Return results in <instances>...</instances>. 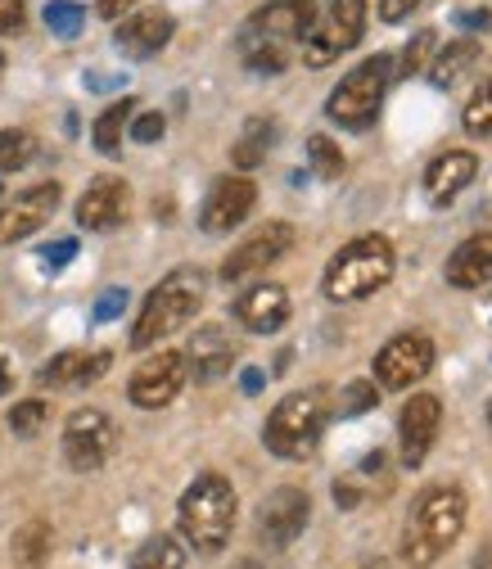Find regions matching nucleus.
Here are the masks:
<instances>
[{
	"label": "nucleus",
	"mask_w": 492,
	"mask_h": 569,
	"mask_svg": "<svg viewBox=\"0 0 492 569\" xmlns=\"http://www.w3.org/2000/svg\"><path fill=\"white\" fill-rule=\"evenodd\" d=\"M317 19V0H267L262 10L249 14L240 32V59L249 73L275 78L290 68L294 46H303L308 28Z\"/></svg>",
	"instance_id": "f257e3e1"
},
{
	"label": "nucleus",
	"mask_w": 492,
	"mask_h": 569,
	"mask_svg": "<svg viewBox=\"0 0 492 569\" xmlns=\"http://www.w3.org/2000/svg\"><path fill=\"white\" fill-rule=\"evenodd\" d=\"M465 520H470V497L452 483L443 488H430L425 497L415 502V511L406 516V529H402V560L411 569H430L461 533H465Z\"/></svg>",
	"instance_id": "f03ea898"
},
{
	"label": "nucleus",
	"mask_w": 492,
	"mask_h": 569,
	"mask_svg": "<svg viewBox=\"0 0 492 569\" xmlns=\"http://www.w3.org/2000/svg\"><path fill=\"white\" fill-rule=\"evenodd\" d=\"M235 488L227 475L218 470H203L185 492H181V507H177V525H181V538L199 551V556H218L227 542H231V529H235Z\"/></svg>",
	"instance_id": "7ed1b4c3"
},
{
	"label": "nucleus",
	"mask_w": 492,
	"mask_h": 569,
	"mask_svg": "<svg viewBox=\"0 0 492 569\" xmlns=\"http://www.w3.org/2000/svg\"><path fill=\"white\" fill-rule=\"evenodd\" d=\"M203 271L199 267H177V271H168L154 290H150V299H145V308H140V317H135V326H131V348H154V343H163L168 335H177L181 326H190L194 317H199V308H203Z\"/></svg>",
	"instance_id": "20e7f679"
},
{
	"label": "nucleus",
	"mask_w": 492,
	"mask_h": 569,
	"mask_svg": "<svg viewBox=\"0 0 492 569\" xmlns=\"http://www.w3.org/2000/svg\"><path fill=\"white\" fill-rule=\"evenodd\" d=\"M398 271V253H393V240L389 236H358L348 240L330 267H325V299L330 303H358V299H371L375 290L393 280Z\"/></svg>",
	"instance_id": "39448f33"
},
{
	"label": "nucleus",
	"mask_w": 492,
	"mask_h": 569,
	"mask_svg": "<svg viewBox=\"0 0 492 569\" xmlns=\"http://www.w3.org/2000/svg\"><path fill=\"white\" fill-rule=\"evenodd\" d=\"M325 435V398L312 389V393H290L280 398L262 425V443L267 452L285 457V461H303L317 452Z\"/></svg>",
	"instance_id": "423d86ee"
},
{
	"label": "nucleus",
	"mask_w": 492,
	"mask_h": 569,
	"mask_svg": "<svg viewBox=\"0 0 492 569\" xmlns=\"http://www.w3.org/2000/svg\"><path fill=\"white\" fill-rule=\"evenodd\" d=\"M393 82V54H371L362 59L353 73H348L330 100H325V113L334 127L343 131H367L375 118H380V104H384V91Z\"/></svg>",
	"instance_id": "0eeeda50"
},
{
	"label": "nucleus",
	"mask_w": 492,
	"mask_h": 569,
	"mask_svg": "<svg viewBox=\"0 0 492 569\" xmlns=\"http://www.w3.org/2000/svg\"><path fill=\"white\" fill-rule=\"evenodd\" d=\"M362 32H367V0H325V10L312 19L303 37V63L308 68L334 63L343 50L362 41Z\"/></svg>",
	"instance_id": "6e6552de"
},
{
	"label": "nucleus",
	"mask_w": 492,
	"mask_h": 569,
	"mask_svg": "<svg viewBox=\"0 0 492 569\" xmlns=\"http://www.w3.org/2000/svg\"><path fill=\"white\" fill-rule=\"evenodd\" d=\"M113 420L100 411V407H78L63 425V457L78 475H91L109 461L113 452Z\"/></svg>",
	"instance_id": "1a4fd4ad"
},
{
	"label": "nucleus",
	"mask_w": 492,
	"mask_h": 569,
	"mask_svg": "<svg viewBox=\"0 0 492 569\" xmlns=\"http://www.w3.org/2000/svg\"><path fill=\"white\" fill-rule=\"evenodd\" d=\"M434 371V343L430 335H393L375 352V385L380 389H411Z\"/></svg>",
	"instance_id": "9d476101"
},
{
	"label": "nucleus",
	"mask_w": 492,
	"mask_h": 569,
	"mask_svg": "<svg viewBox=\"0 0 492 569\" xmlns=\"http://www.w3.org/2000/svg\"><path fill=\"white\" fill-rule=\"evenodd\" d=\"M59 199H63L59 181H41V186H32V190L14 194L10 203H0V249L28 240L32 231H41V227L54 218Z\"/></svg>",
	"instance_id": "9b49d317"
},
{
	"label": "nucleus",
	"mask_w": 492,
	"mask_h": 569,
	"mask_svg": "<svg viewBox=\"0 0 492 569\" xmlns=\"http://www.w3.org/2000/svg\"><path fill=\"white\" fill-rule=\"evenodd\" d=\"M439 425H443V402L434 393L406 398V407L398 416V457H402L406 470H415L420 461L430 457V448L439 439Z\"/></svg>",
	"instance_id": "f8f14e48"
},
{
	"label": "nucleus",
	"mask_w": 492,
	"mask_h": 569,
	"mask_svg": "<svg viewBox=\"0 0 492 569\" xmlns=\"http://www.w3.org/2000/svg\"><path fill=\"white\" fill-rule=\"evenodd\" d=\"M308 520H312V497L303 488L285 483V488H275L267 502H262L258 533H262L267 547H290V542H299V533L308 529Z\"/></svg>",
	"instance_id": "ddd939ff"
},
{
	"label": "nucleus",
	"mask_w": 492,
	"mask_h": 569,
	"mask_svg": "<svg viewBox=\"0 0 492 569\" xmlns=\"http://www.w3.org/2000/svg\"><path fill=\"white\" fill-rule=\"evenodd\" d=\"M185 380H190V376H185V358H181V352H154L150 362L135 367V376H131V385H127V398H131L140 411H159V407H168V402L181 393Z\"/></svg>",
	"instance_id": "4468645a"
},
{
	"label": "nucleus",
	"mask_w": 492,
	"mask_h": 569,
	"mask_svg": "<svg viewBox=\"0 0 492 569\" xmlns=\"http://www.w3.org/2000/svg\"><path fill=\"white\" fill-rule=\"evenodd\" d=\"M290 249H294V227H290V222H267L258 236H249V240L222 262V280H227V284H240V280L267 271L271 262H280Z\"/></svg>",
	"instance_id": "2eb2a0df"
},
{
	"label": "nucleus",
	"mask_w": 492,
	"mask_h": 569,
	"mask_svg": "<svg viewBox=\"0 0 492 569\" xmlns=\"http://www.w3.org/2000/svg\"><path fill=\"white\" fill-rule=\"evenodd\" d=\"M253 203H258V186L249 177H222V181H213V190H208V199L199 208V227L208 236H227L249 218Z\"/></svg>",
	"instance_id": "dca6fc26"
},
{
	"label": "nucleus",
	"mask_w": 492,
	"mask_h": 569,
	"mask_svg": "<svg viewBox=\"0 0 492 569\" xmlns=\"http://www.w3.org/2000/svg\"><path fill=\"white\" fill-rule=\"evenodd\" d=\"M231 317L244 330H253V335H275L280 326L290 321V295H285V284L253 280L249 290H240V299L231 303Z\"/></svg>",
	"instance_id": "f3484780"
},
{
	"label": "nucleus",
	"mask_w": 492,
	"mask_h": 569,
	"mask_svg": "<svg viewBox=\"0 0 492 569\" xmlns=\"http://www.w3.org/2000/svg\"><path fill=\"white\" fill-rule=\"evenodd\" d=\"M185 376H194L199 385L208 380H222L231 367H235V339L222 330V326H199L185 343Z\"/></svg>",
	"instance_id": "a211bd4d"
},
{
	"label": "nucleus",
	"mask_w": 492,
	"mask_h": 569,
	"mask_svg": "<svg viewBox=\"0 0 492 569\" xmlns=\"http://www.w3.org/2000/svg\"><path fill=\"white\" fill-rule=\"evenodd\" d=\"M172 32H177V23H172L168 10H140V14L118 23L113 41H118V50L127 59H150V54H159L172 41Z\"/></svg>",
	"instance_id": "6ab92c4d"
},
{
	"label": "nucleus",
	"mask_w": 492,
	"mask_h": 569,
	"mask_svg": "<svg viewBox=\"0 0 492 569\" xmlns=\"http://www.w3.org/2000/svg\"><path fill=\"white\" fill-rule=\"evenodd\" d=\"M127 181L122 177H96L87 194L78 199V227L87 231H113L127 218Z\"/></svg>",
	"instance_id": "aec40b11"
},
{
	"label": "nucleus",
	"mask_w": 492,
	"mask_h": 569,
	"mask_svg": "<svg viewBox=\"0 0 492 569\" xmlns=\"http://www.w3.org/2000/svg\"><path fill=\"white\" fill-rule=\"evenodd\" d=\"M448 284L452 290H483L492 284V231H479L470 240H461L448 258Z\"/></svg>",
	"instance_id": "412c9836"
},
{
	"label": "nucleus",
	"mask_w": 492,
	"mask_h": 569,
	"mask_svg": "<svg viewBox=\"0 0 492 569\" xmlns=\"http://www.w3.org/2000/svg\"><path fill=\"white\" fill-rule=\"evenodd\" d=\"M109 362H113V352H104V348H96V352H59V358H50L37 371V380L46 389H82V385L100 380L109 371Z\"/></svg>",
	"instance_id": "4be33fe9"
},
{
	"label": "nucleus",
	"mask_w": 492,
	"mask_h": 569,
	"mask_svg": "<svg viewBox=\"0 0 492 569\" xmlns=\"http://www.w3.org/2000/svg\"><path fill=\"white\" fill-rule=\"evenodd\" d=\"M474 172H479V159H474L470 150H448V154H439V159L425 168V199H430L434 208H448V203L474 181Z\"/></svg>",
	"instance_id": "5701e85b"
},
{
	"label": "nucleus",
	"mask_w": 492,
	"mask_h": 569,
	"mask_svg": "<svg viewBox=\"0 0 492 569\" xmlns=\"http://www.w3.org/2000/svg\"><path fill=\"white\" fill-rule=\"evenodd\" d=\"M271 146H275V122L271 118H249L240 140H235V150H231V163L249 172V168H258L271 154Z\"/></svg>",
	"instance_id": "b1692460"
},
{
	"label": "nucleus",
	"mask_w": 492,
	"mask_h": 569,
	"mask_svg": "<svg viewBox=\"0 0 492 569\" xmlns=\"http://www.w3.org/2000/svg\"><path fill=\"white\" fill-rule=\"evenodd\" d=\"M479 59V41L474 37H452V46H443V54L434 59V68H430V82L434 87H452V82H461V73Z\"/></svg>",
	"instance_id": "393cba45"
},
{
	"label": "nucleus",
	"mask_w": 492,
	"mask_h": 569,
	"mask_svg": "<svg viewBox=\"0 0 492 569\" xmlns=\"http://www.w3.org/2000/svg\"><path fill=\"white\" fill-rule=\"evenodd\" d=\"M131 569H185V547L168 533H154L150 542H140L131 556Z\"/></svg>",
	"instance_id": "a878e982"
},
{
	"label": "nucleus",
	"mask_w": 492,
	"mask_h": 569,
	"mask_svg": "<svg viewBox=\"0 0 492 569\" xmlns=\"http://www.w3.org/2000/svg\"><path fill=\"white\" fill-rule=\"evenodd\" d=\"M50 556V525L46 520H28L19 533H14V560L23 569H41Z\"/></svg>",
	"instance_id": "bb28decb"
},
{
	"label": "nucleus",
	"mask_w": 492,
	"mask_h": 569,
	"mask_svg": "<svg viewBox=\"0 0 492 569\" xmlns=\"http://www.w3.org/2000/svg\"><path fill=\"white\" fill-rule=\"evenodd\" d=\"M32 159H37V140H32V131H19V127H6V131H0V177L23 172Z\"/></svg>",
	"instance_id": "cd10ccee"
},
{
	"label": "nucleus",
	"mask_w": 492,
	"mask_h": 569,
	"mask_svg": "<svg viewBox=\"0 0 492 569\" xmlns=\"http://www.w3.org/2000/svg\"><path fill=\"white\" fill-rule=\"evenodd\" d=\"M131 100H118V104H109L104 113H100V122H96V150L100 154H118L122 150V131H127V122H131Z\"/></svg>",
	"instance_id": "c85d7f7f"
},
{
	"label": "nucleus",
	"mask_w": 492,
	"mask_h": 569,
	"mask_svg": "<svg viewBox=\"0 0 492 569\" xmlns=\"http://www.w3.org/2000/svg\"><path fill=\"white\" fill-rule=\"evenodd\" d=\"M41 19L59 41H73L82 32V23H87V10L78 6V0H50V6L41 10Z\"/></svg>",
	"instance_id": "c756f323"
},
{
	"label": "nucleus",
	"mask_w": 492,
	"mask_h": 569,
	"mask_svg": "<svg viewBox=\"0 0 492 569\" xmlns=\"http://www.w3.org/2000/svg\"><path fill=\"white\" fill-rule=\"evenodd\" d=\"M308 163H312V172L321 181H339L343 177V150L334 146L330 136H312L308 140Z\"/></svg>",
	"instance_id": "7c9ffc66"
},
{
	"label": "nucleus",
	"mask_w": 492,
	"mask_h": 569,
	"mask_svg": "<svg viewBox=\"0 0 492 569\" xmlns=\"http://www.w3.org/2000/svg\"><path fill=\"white\" fill-rule=\"evenodd\" d=\"M461 122H465V131H470V136H479V140H488V136H492V78L470 96V104H465Z\"/></svg>",
	"instance_id": "2f4dec72"
},
{
	"label": "nucleus",
	"mask_w": 492,
	"mask_h": 569,
	"mask_svg": "<svg viewBox=\"0 0 492 569\" xmlns=\"http://www.w3.org/2000/svg\"><path fill=\"white\" fill-rule=\"evenodd\" d=\"M46 416H50V407H46L41 398H28V402H19V407L10 411V430L23 435V439H32V435H41Z\"/></svg>",
	"instance_id": "473e14b6"
},
{
	"label": "nucleus",
	"mask_w": 492,
	"mask_h": 569,
	"mask_svg": "<svg viewBox=\"0 0 492 569\" xmlns=\"http://www.w3.org/2000/svg\"><path fill=\"white\" fill-rule=\"evenodd\" d=\"M380 402V385H371V380H353L343 389V402H339V411L343 416H362V411H371Z\"/></svg>",
	"instance_id": "72a5a7b5"
},
{
	"label": "nucleus",
	"mask_w": 492,
	"mask_h": 569,
	"mask_svg": "<svg viewBox=\"0 0 492 569\" xmlns=\"http://www.w3.org/2000/svg\"><path fill=\"white\" fill-rule=\"evenodd\" d=\"M127 312V290L122 284H109V290L96 299V308H91V321L96 326H109V321H118Z\"/></svg>",
	"instance_id": "f704fd0d"
},
{
	"label": "nucleus",
	"mask_w": 492,
	"mask_h": 569,
	"mask_svg": "<svg viewBox=\"0 0 492 569\" xmlns=\"http://www.w3.org/2000/svg\"><path fill=\"white\" fill-rule=\"evenodd\" d=\"M434 37L439 32H415V41L402 50V73H420V68H425V59L434 50Z\"/></svg>",
	"instance_id": "c9c22d12"
},
{
	"label": "nucleus",
	"mask_w": 492,
	"mask_h": 569,
	"mask_svg": "<svg viewBox=\"0 0 492 569\" xmlns=\"http://www.w3.org/2000/svg\"><path fill=\"white\" fill-rule=\"evenodd\" d=\"M168 131V122H163V113H140L135 122H131V140H135V146H154V140Z\"/></svg>",
	"instance_id": "e433bc0d"
},
{
	"label": "nucleus",
	"mask_w": 492,
	"mask_h": 569,
	"mask_svg": "<svg viewBox=\"0 0 492 569\" xmlns=\"http://www.w3.org/2000/svg\"><path fill=\"white\" fill-rule=\"evenodd\" d=\"M73 258H78V240H73V236H68V240H54V244L41 249V267H46V271H59V267L73 262Z\"/></svg>",
	"instance_id": "4c0bfd02"
},
{
	"label": "nucleus",
	"mask_w": 492,
	"mask_h": 569,
	"mask_svg": "<svg viewBox=\"0 0 492 569\" xmlns=\"http://www.w3.org/2000/svg\"><path fill=\"white\" fill-rule=\"evenodd\" d=\"M28 23V0H0V37H10Z\"/></svg>",
	"instance_id": "58836bf2"
},
{
	"label": "nucleus",
	"mask_w": 492,
	"mask_h": 569,
	"mask_svg": "<svg viewBox=\"0 0 492 569\" xmlns=\"http://www.w3.org/2000/svg\"><path fill=\"white\" fill-rule=\"evenodd\" d=\"M415 6H420V0H380V19L384 23H402Z\"/></svg>",
	"instance_id": "ea45409f"
},
{
	"label": "nucleus",
	"mask_w": 492,
	"mask_h": 569,
	"mask_svg": "<svg viewBox=\"0 0 492 569\" xmlns=\"http://www.w3.org/2000/svg\"><path fill=\"white\" fill-rule=\"evenodd\" d=\"M461 28H470V32H488V28H492V14H488V10H470V14H461Z\"/></svg>",
	"instance_id": "a19ab883"
},
{
	"label": "nucleus",
	"mask_w": 492,
	"mask_h": 569,
	"mask_svg": "<svg viewBox=\"0 0 492 569\" xmlns=\"http://www.w3.org/2000/svg\"><path fill=\"white\" fill-rule=\"evenodd\" d=\"M135 0H100V19H122Z\"/></svg>",
	"instance_id": "79ce46f5"
},
{
	"label": "nucleus",
	"mask_w": 492,
	"mask_h": 569,
	"mask_svg": "<svg viewBox=\"0 0 492 569\" xmlns=\"http://www.w3.org/2000/svg\"><path fill=\"white\" fill-rule=\"evenodd\" d=\"M240 389H244V393H258V389H262V371H253V367H249V371L240 376Z\"/></svg>",
	"instance_id": "37998d69"
},
{
	"label": "nucleus",
	"mask_w": 492,
	"mask_h": 569,
	"mask_svg": "<svg viewBox=\"0 0 492 569\" xmlns=\"http://www.w3.org/2000/svg\"><path fill=\"white\" fill-rule=\"evenodd\" d=\"M10 385H14V376H10V367H6V358H0V398L10 393Z\"/></svg>",
	"instance_id": "c03bdc74"
},
{
	"label": "nucleus",
	"mask_w": 492,
	"mask_h": 569,
	"mask_svg": "<svg viewBox=\"0 0 492 569\" xmlns=\"http://www.w3.org/2000/svg\"><path fill=\"white\" fill-rule=\"evenodd\" d=\"M474 569H492V542H488V547H479V556H474Z\"/></svg>",
	"instance_id": "a18cd8bd"
},
{
	"label": "nucleus",
	"mask_w": 492,
	"mask_h": 569,
	"mask_svg": "<svg viewBox=\"0 0 492 569\" xmlns=\"http://www.w3.org/2000/svg\"><path fill=\"white\" fill-rule=\"evenodd\" d=\"M488 430H492V398H488Z\"/></svg>",
	"instance_id": "49530a36"
},
{
	"label": "nucleus",
	"mask_w": 492,
	"mask_h": 569,
	"mask_svg": "<svg viewBox=\"0 0 492 569\" xmlns=\"http://www.w3.org/2000/svg\"><path fill=\"white\" fill-rule=\"evenodd\" d=\"M0 73H6V54H0Z\"/></svg>",
	"instance_id": "de8ad7c7"
},
{
	"label": "nucleus",
	"mask_w": 492,
	"mask_h": 569,
	"mask_svg": "<svg viewBox=\"0 0 492 569\" xmlns=\"http://www.w3.org/2000/svg\"><path fill=\"white\" fill-rule=\"evenodd\" d=\"M0 194H6V186H0Z\"/></svg>",
	"instance_id": "09e8293b"
}]
</instances>
